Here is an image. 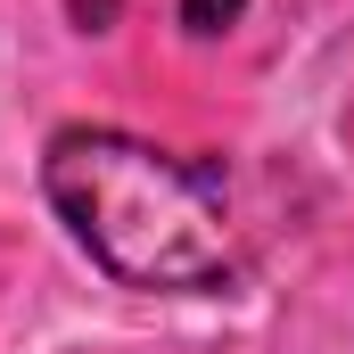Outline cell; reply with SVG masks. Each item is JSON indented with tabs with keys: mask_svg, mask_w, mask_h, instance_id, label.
<instances>
[{
	"mask_svg": "<svg viewBox=\"0 0 354 354\" xmlns=\"http://www.w3.org/2000/svg\"><path fill=\"white\" fill-rule=\"evenodd\" d=\"M75 8H83V17H107V8H115V0H75Z\"/></svg>",
	"mask_w": 354,
	"mask_h": 354,
	"instance_id": "cell-3",
	"label": "cell"
},
{
	"mask_svg": "<svg viewBox=\"0 0 354 354\" xmlns=\"http://www.w3.org/2000/svg\"><path fill=\"white\" fill-rule=\"evenodd\" d=\"M239 8L248 0H181V25L189 33H223V25H239Z\"/></svg>",
	"mask_w": 354,
	"mask_h": 354,
	"instance_id": "cell-2",
	"label": "cell"
},
{
	"mask_svg": "<svg viewBox=\"0 0 354 354\" xmlns=\"http://www.w3.org/2000/svg\"><path fill=\"white\" fill-rule=\"evenodd\" d=\"M41 189H50L58 223L83 239V256L115 272L124 288L189 297V288H223L239 272L223 181L174 149H149L107 124H75L50 140Z\"/></svg>",
	"mask_w": 354,
	"mask_h": 354,
	"instance_id": "cell-1",
	"label": "cell"
}]
</instances>
